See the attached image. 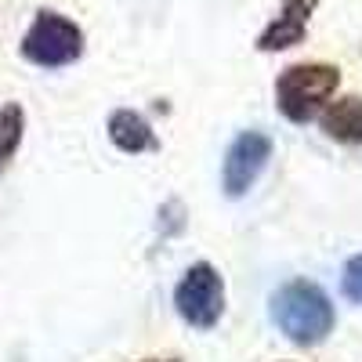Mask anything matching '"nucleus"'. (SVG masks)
Segmentation results:
<instances>
[{
    "label": "nucleus",
    "instance_id": "9",
    "mask_svg": "<svg viewBox=\"0 0 362 362\" xmlns=\"http://www.w3.org/2000/svg\"><path fill=\"white\" fill-rule=\"evenodd\" d=\"M22 138H25V109L18 102H4L0 105V177L15 163Z\"/></svg>",
    "mask_w": 362,
    "mask_h": 362
},
{
    "label": "nucleus",
    "instance_id": "7",
    "mask_svg": "<svg viewBox=\"0 0 362 362\" xmlns=\"http://www.w3.org/2000/svg\"><path fill=\"white\" fill-rule=\"evenodd\" d=\"M109 141L127 156H141V153H156L160 141H156V131L153 124L134 112V109H116L109 116Z\"/></svg>",
    "mask_w": 362,
    "mask_h": 362
},
{
    "label": "nucleus",
    "instance_id": "3",
    "mask_svg": "<svg viewBox=\"0 0 362 362\" xmlns=\"http://www.w3.org/2000/svg\"><path fill=\"white\" fill-rule=\"evenodd\" d=\"M83 47H87L83 29L69 15L51 11V8H40L33 15V22H29L25 37L18 44L22 58L37 69H66L83 58Z\"/></svg>",
    "mask_w": 362,
    "mask_h": 362
},
{
    "label": "nucleus",
    "instance_id": "1",
    "mask_svg": "<svg viewBox=\"0 0 362 362\" xmlns=\"http://www.w3.org/2000/svg\"><path fill=\"white\" fill-rule=\"evenodd\" d=\"M268 315L279 326V334L297 348H319L334 334V300L312 279H290L268 297Z\"/></svg>",
    "mask_w": 362,
    "mask_h": 362
},
{
    "label": "nucleus",
    "instance_id": "4",
    "mask_svg": "<svg viewBox=\"0 0 362 362\" xmlns=\"http://www.w3.org/2000/svg\"><path fill=\"white\" fill-rule=\"evenodd\" d=\"M174 312L192 329H214L221 322V315H225V279L210 261L192 264L185 276H181V283L174 286Z\"/></svg>",
    "mask_w": 362,
    "mask_h": 362
},
{
    "label": "nucleus",
    "instance_id": "8",
    "mask_svg": "<svg viewBox=\"0 0 362 362\" xmlns=\"http://www.w3.org/2000/svg\"><path fill=\"white\" fill-rule=\"evenodd\" d=\"M319 127L337 145H362V95H344L319 112Z\"/></svg>",
    "mask_w": 362,
    "mask_h": 362
},
{
    "label": "nucleus",
    "instance_id": "11",
    "mask_svg": "<svg viewBox=\"0 0 362 362\" xmlns=\"http://www.w3.org/2000/svg\"><path fill=\"white\" fill-rule=\"evenodd\" d=\"M145 362H181V358H145Z\"/></svg>",
    "mask_w": 362,
    "mask_h": 362
},
{
    "label": "nucleus",
    "instance_id": "6",
    "mask_svg": "<svg viewBox=\"0 0 362 362\" xmlns=\"http://www.w3.org/2000/svg\"><path fill=\"white\" fill-rule=\"evenodd\" d=\"M319 8V0H283L276 18H268V25L257 33L254 47L261 54H279V51H290L305 40L308 25H312V15Z\"/></svg>",
    "mask_w": 362,
    "mask_h": 362
},
{
    "label": "nucleus",
    "instance_id": "10",
    "mask_svg": "<svg viewBox=\"0 0 362 362\" xmlns=\"http://www.w3.org/2000/svg\"><path fill=\"white\" fill-rule=\"evenodd\" d=\"M341 290L348 300H355V305H362V254L351 257L344 264V276H341Z\"/></svg>",
    "mask_w": 362,
    "mask_h": 362
},
{
    "label": "nucleus",
    "instance_id": "2",
    "mask_svg": "<svg viewBox=\"0 0 362 362\" xmlns=\"http://www.w3.org/2000/svg\"><path fill=\"white\" fill-rule=\"evenodd\" d=\"M341 87V69L329 62H297L286 66L276 80V109L290 124L305 127L329 105V98Z\"/></svg>",
    "mask_w": 362,
    "mask_h": 362
},
{
    "label": "nucleus",
    "instance_id": "5",
    "mask_svg": "<svg viewBox=\"0 0 362 362\" xmlns=\"http://www.w3.org/2000/svg\"><path fill=\"white\" fill-rule=\"evenodd\" d=\"M268 160H272V138L268 134H261V131L235 134V141L225 153V163H221V192L228 199H243L257 185V177L264 174Z\"/></svg>",
    "mask_w": 362,
    "mask_h": 362
}]
</instances>
